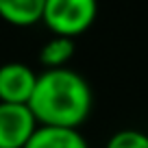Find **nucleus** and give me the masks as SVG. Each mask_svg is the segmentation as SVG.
<instances>
[{
  "instance_id": "nucleus-7",
  "label": "nucleus",
  "mask_w": 148,
  "mask_h": 148,
  "mask_svg": "<svg viewBox=\"0 0 148 148\" xmlns=\"http://www.w3.org/2000/svg\"><path fill=\"white\" fill-rule=\"evenodd\" d=\"M72 55H74V39L55 35L42 46V50H39V63L46 70L65 68V63L72 59Z\"/></svg>"
},
{
  "instance_id": "nucleus-5",
  "label": "nucleus",
  "mask_w": 148,
  "mask_h": 148,
  "mask_svg": "<svg viewBox=\"0 0 148 148\" xmlns=\"http://www.w3.org/2000/svg\"><path fill=\"white\" fill-rule=\"evenodd\" d=\"M24 148H89L79 129L63 126H37Z\"/></svg>"
},
{
  "instance_id": "nucleus-3",
  "label": "nucleus",
  "mask_w": 148,
  "mask_h": 148,
  "mask_svg": "<svg viewBox=\"0 0 148 148\" xmlns=\"http://www.w3.org/2000/svg\"><path fill=\"white\" fill-rule=\"evenodd\" d=\"M37 126L28 105L0 102V148H24Z\"/></svg>"
},
{
  "instance_id": "nucleus-6",
  "label": "nucleus",
  "mask_w": 148,
  "mask_h": 148,
  "mask_svg": "<svg viewBox=\"0 0 148 148\" xmlns=\"http://www.w3.org/2000/svg\"><path fill=\"white\" fill-rule=\"evenodd\" d=\"M46 0H0V18L15 26H31L44 15Z\"/></svg>"
},
{
  "instance_id": "nucleus-2",
  "label": "nucleus",
  "mask_w": 148,
  "mask_h": 148,
  "mask_svg": "<svg viewBox=\"0 0 148 148\" xmlns=\"http://www.w3.org/2000/svg\"><path fill=\"white\" fill-rule=\"evenodd\" d=\"M98 13V0H46L42 20L55 35L70 37L85 33Z\"/></svg>"
},
{
  "instance_id": "nucleus-1",
  "label": "nucleus",
  "mask_w": 148,
  "mask_h": 148,
  "mask_svg": "<svg viewBox=\"0 0 148 148\" xmlns=\"http://www.w3.org/2000/svg\"><path fill=\"white\" fill-rule=\"evenodd\" d=\"M39 126L79 129L92 113L94 94L89 83L70 68L44 70L28 100Z\"/></svg>"
},
{
  "instance_id": "nucleus-8",
  "label": "nucleus",
  "mask_w": 148,
  "mask_h": 148,
  "mask_svg": "<svg viewBox=\"0 0 148 148\" xmlns=\"http://www.w3.org/2000/svg\"><path fill=\"white\" fill-rule=\"evenodd\" d=\"M107 148H148V135L135 129H122L109 137Z\"/></svg>"
},
{
  "instance_id": "nucleus-4",
  "label": "nucleus",
  "mask_w": 148,
  "mask_h": 148,
  "mask_svg": "<svg viewBox=\"0 0 148 148\" xmlns=\"http://www.w3.org/2000/svg\"><path fill=\"white\" fill-rule=\"evenodd\" d=\"M37 83V72L26 63L9 61L0 65V102L28 105Z\"/></svg>"
}]
</instances>
